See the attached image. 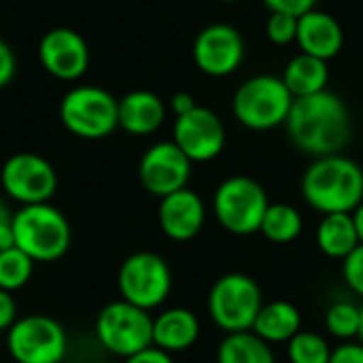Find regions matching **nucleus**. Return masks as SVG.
Returning a JSON list of instances; mask_svg holds the SVG:
<instances>
[{"label":"nucleus","instance_id":"dca6fc26","mask_svg":"<svg viewBox=\"0 0 363 363\" xmlns=\"http://www.w3.org/2000/svg\"><path fill=\"white\" fill-rule=\"evenodd\" d=\"M157 221L164 236L174 242H187L202 232L206 223V204L194 189H179L160 198Z\"/></svg>","mask_w":363,"mask_h":363},{"label":"nucleus","instance_id":"7ed1b4c3","mask_svg":"<svg viewBox=\"0 0 363 363\" xmlns=\"http://www.w3.org/2000/svg\"><path fill=\"white\" fill-rule=\"evenodd\" d=\"M15 247L34 259V264L57 262L70 249V223L62 211L45 204H28L13 213Z\"/></svg>","mask_w":363,"mask_h":363},{"label":"nucleus","instance_id":"2f4dec72","mask_svg":"<svg viewBox=\"0 0 363 363\" xmlns=\"http://www.w3.org/2000/svg\"><path fill=\"white\" fill-rule=\"evenodd\" d=\"M330 363H363L362 342H342L334 347Z\"/></svg>","mask_w":363,"mask_h":363},{"label":"nucleus","instance_id":"f8f14e48","mask_svg":"<svg viewBox=\"0 0 363 363\" xmlns=\"http://www.w3.org/2000/svg\"><path fill=\"white\" fill-rule=\"evenodd\" d=\"M225 128L219 115L206 106H196L174 119L172 143L189 157L191 164H206L225 149Z\"/></svg>","mask_w":363,"mask_h":363},{"label":"nucleus","instance_id":"58836bf2","mask_svg":"<svg viewBox=\"0 0 363 363\" xmlns=\"http://www.w3.org/2000/svg\"><path fill=\"white\" fill-rule=\"evenodd\" d=\"M217 2H228L230 4V2H238V0H217Z\"/></svg>","mask_w":363,"mask_h":363},{"label":"nucleus","instance_id":"f257e3e1","mask_svg":"<svg viewBox=\"0 0 363 363\" xmlns=\"http://www.w3.org/2000/svg\"><path fill=\"white\" fill-rule=\"evenodd\" d=\"M285 128L289 140L313 157L342 153L353 136V121L347 102L328 89L296 98Z\"/></svg>","mask_w":363,"mask_h":363},{"label":"nucleus","instance_id":"412c9836","mask_svg":"<svg viewBox=\"0 0 363 363\" xmlns=\"http://www.w3.org/2000/svg\"><path fill=\"white\" fill-rule=\"evenodd\" d=\"M317 247L330 259H345L349 257L359 245V234L353 221V213H332L321 215L317 225Z\"/></svg>","mask_w":363,"mask_h":363},{"label":"nucleus","instance_id":"f03ea898","mask_svg":"<svg viewBox=\"0 0 363 363\" xmlns=\"http://www.w3.org/2000/svg\"><path fill=\"white\" fill-rule=\"evenodd\" d=\"M300 189L319 215L353 213L363 202V168L342 153L315 157L302 174Z\"/></svg>","mask_w":363,"mask_h":363},{"label":"nucleus","instance_id":"72a5a7b5","mask_svg":"<svg viewBox=\"0 0 363 363\" xmlns=\"http://www.w3.org/2000/svg\"><path fill=\"white\" fill-rule=\"evenodd\" d=\"M15 247V236H13V213L9 206L0 200V251Z\"/></svg>","mask_w":363,"mask_h":363},{"label":"nucleus","instance_id":"9d476101","mask_svg":"<svg viewBox=\"0 0 363 363\" xmlns=\"http://www.w3.org/2000/svg\"><path fill=\"white\" fill-rule=\"evenodd\" d=\"M6 349L15 363H60L66 359V330L47 315L17 319L6 332Z\"/></svg>","mask_w":363,"mask_h":363},{"label":"nucleus","instance_id":"c85d7f7f","mask_svg":"<svg viewBox=\"0 0 363 363\" xmlns=\"http://www.w3.org/2000/svg\"><path fill=\"white\" fill-rule=\"evenodd\" d=\"M342 279L347 287L363 300V245L342 259Z\"/></svg>","mask_w":363,"mask_h":363},{"label":"nucleus","instance_id":"6e6552de","mask_svg":"<svg viewBox=\"0 0 363 363\" xmlns=\"http://www.w3.org/2000/svg\"><path fill=\"white\" fill-rule=\"evenodd\" d=\"M117 287L121 300L151 313L168 300L172 291V270L162 255L138 251L119 266Z\"/></svg>","mask_w":363,"mask_h":363},{"label":"nucleus","instance_id":"6ab92c4d","mask_svg":"<svg viewBox=\"0 0 363 363\" xmlns=\"http://www.w3.org/2000/svg\"><path fill=\"white\" fill-rule=\"evenodd\" d=\"M200 338V321L189 308H166L153 317V347L166 353H183Z\"/></svg>","mask_w":363,"mask_h":363},{"label":"nucleus","instance_id":"f3484780","mask_svg":"<svg viewBox=\"0 0 363 363\" xmlns=\"http://www.w3.org/2000/svg\"><path fill=\"white\" fill-rule=\"evenodd\" d=\"M296 43L300 45L302 53L328 62L340 53L345 45V32L334 15L313 9L306 15L298 17Z\"/></svg>","mask_w":363,"mask_h":363},{"label":"nucleus","instance_id":"a211bd4d","mask_svg":"<svg viewBox=\"0 0 363 363\" xmlns=\"http://www.w3.org/2000/svg\"><path fill=\"white\" fill-rule=\"evenodd\" d=\"M166 119L164 100L149 89H134L119 98V128L132 136H149Z\"/></svg>","mask_w":363,"mask_h":363},{"label":"nucleus","instance_id":"aec40b11","mask_svg":"<svg viewBox=\"0 0 363 363\" xmlns=\"http://www.w3.org/2000/svg\"><path fill=\"white\" fill-rule=\"evenodd\" d=\"M300 330H302V313L296 304L287 300L266 302L251 328V332L257 334L262 340H266L270 347L287 345Z\"/></svg>","mask_w":363,"mask_h":363},{"label":"nucleus","instance_id":"bb28decb","mask_svg":"<svg viewBox=\"0 0 363 363\" xmlns=\"http://www.w3.org/2000/svg\"><path fill=\"white\" fill-rule=\"evenodd\" d=\"M359 325H362V306L349 300H338L325 311V330L342 342H351L353 338H357Z\"/></svg>","mask_w":363,"mask_h":363},{"label":"nucleus","instance_id":"393cba45","mask_svg":"<svg viewBox=\"0 0 363 363\" xmlns=\"http://www.w3.org/2000/svg\"><path fill=\"white\" fill-rule=\"evenodd\" d=\"M34 272V259L21 249L11 247L0 251V289L13 294L28 285Z\"/></svg>","mask_w":363,"mask_h":363},{"label":"nucleus","instance_id":"0eeeda50","mask_svg":"<svg viewBox=\"0 0 363 363\" xmlns=\"http://www.w3.org/2000/svg\"><path fill=\"white\" fill-rule=\"evenodd\" d=\"M291 104L294 96L281 77L257 74L236 89L232 111L240 125L255 132H266L285 125Z\"/></svg>","mask_w":363,"mask_h":363},{"label":"nucleus","instance_id":"423d86ee","mask_svg":"<svg viewBox=\"0 0 363 363\" xmlns=\"http://www.w3.org/2000/svg\"><path fill=\"white\" fill-rule=\"evenodd\" d=\"M268 206L270 200L264 185L245 174L223 179L213 196L217 223L234 236L257 234Z\"/></svg>","mask_w":363,"mask_h":363},{"label":"nucleus","instance_id":"ea45409f","mask_svg":"<svg viewBox=\"0 0 363 363\" xmlns=\"http://www.w3.org/2000/svg\"><path fill=\"white\" fill-rule=\"evenodd\" d=\"M60 363H77V362H66V359H64V362H60Z\"/></svg>","mask_w":363,"mask_h":363},{"label":"nucleus","instance_id":"20e7f679","mask_svg":"<svg viewBox=\"0 0 363 363\" xmlns=\"http://www.w3.org/2000/svg\"><path fill=\"white\" fill-rule=\"evenodd\" d=\"M60 121L77 138H106L119 128V100L104 87L74 85L62 96Z\"/></svg>","mask_w":363,"mask_h":363},{"label":"nucleus","instance_id":"4be33fe9","mask_svg":"<svg viewBox=\"0 0 363 363\" xmlns=\"http://www.w3.org/2000/svg\"><path fill=\"white\" fill-rule=\"evenodd\" d=\"M281 79L296 100V98H304V96L323 91L330 81V68H328L325 60L300 53L287 64Z\"/></svg>","mask_w":363,"mask_h":363},{"label":"nucleus","instance_id":"b1692460","mask_svg":"<svg viewBox=\"0 0 363 363\" xmlns=\"http://www.w3.org/2000/svg\"><path fill=\"white\" fill-rule=\"evenodd\" d=\"M302 230H304V219L300 211L287 202H270L259 228L264 238L274 245L294 242L296 238H300Z\"/></svg>","mask_w":363,"mask_h":363},{"label":"nucleus","instance_id":"e433bc0d","mask_svg":"<svg viewBox=\"0 0 363 363\" xmlns=\"http://www.w3.org/2000/svg\"><path fill=\"white\" fill-rule=\"evenodd\" d=\"M353 221H355V228H357V234H359V240L363 245V202L353 211Z\"/></svg>","mask_w":363,"mask_h":363},{"label":"nucleus","instance_id":"ddd939ff","mask_svg":"<svg viewBox=\"0 0 363 363\" xmlns=\"http://www.w3.org/2000/svg\"><path fill=\"white\" fill-rule=\"evenodd\" d=\"M191 166L194 164L189 157L172 140H162L143 153L138 164V179L151 196L164 198L187 187Z\"/></svg>","mask_w":363,"mask_h":363},{"label":"nucleus","instance_id":"c9c22d12","mask_svg":"<svg viewBox=\"0 0 363 363\" xmlns=\"http://www.w3.org/2000/svg\"><path fill=\"white\" fill-rule=\"evenodd\" d=\"M196 106H198V104H196V98H194L189 91H177V94L170 98V108H172V113H174L177 117L189 113V111L196 108Z\"/></svg>","mask_w":363,"mask_h":363},{"label":"nucleus","instance_id":"2eb2a0df","mask_svg":"<svg viewBox=\"0 0 363 363\" xmlns=\"http://www.w3.org/2000/svg\"><path fill=\"white\" fill-rule=\"evenodd\" d=\"M194 62L208 77H228L245 60L242 34L230 23H211L194 40Z\"/></svg>","mask_w":363,"mask_h":363},{"label":"nucleus","instance_id":"5701e85b","mask_svg":"<svg viewBox=\"0 0 363 363\" xmlns=\"http://www.w3.org/2000/svg\"><path fill=\"white\" fill-rule=\"evenodd\" d=\"M217 363H277L272 347L257 334H225L217 347Z\"/></svg>","mask_w":363,"mask_h":363},{"label":"nucleus","instance_id":"9b49d317","mask_svg":"<svg viewBox=\"0 0 363 363\" xmlns=\"http://www.w3.org/2000/svg\"><path fill=\"white\" fill-rule=\"evenodd\" d=\"M0 185L4 194L21 206L45 204L55 196L57 174L51 162L43 155L21 151L2 164Z\"/></svg>","mask_w":363,"mask_h":363},{"label":"nucleus","instance_id":"a878e982","mask_svg":"<svg viewBox=\"0 0 363 363\" xmlns=\"http://www.w3.org/2000/svg\"><path fill=\"white\" fill-rule=\"evenodd\" d=\"M285 347L289 363H330L334 351L321 334L308 330H300Z\"/></svg>","mask_w":363,"mask_h":363},{"label":"nucleus","instance_id":"1a4fd4ad","mask_svg":"<svg viewBox=\"0 0 363 363\" xmlns=\"http://www.w3.org/2000/svg\"><path fill=\"white\" fill-rule=\"evenodd\" d=\"M96 336L108 353L128 359L153 347V317L149 311L117 300L100 311Z\"/></svg>","mask_w":363,"mask_h":363},{"label":"nucleus","instance_id":"7c9ffc66","mask_svg":"<svg viewBox=\"0 0 363 363\" xmlns=\"http://www.w3.org/2000/svg\"><path fill=\"white\" fill-rule=\"evenodd\" d=\"M15 72H17V57H15V51L11 49L9 43H4L0 38V89L6 87L13 79H15Z\"/></svg>","mask_w":363,"mask_h":363},{"label":"nucleus","instance_id":"39448f33","mask_svg":"<svg viewBox=\"0 0 363 363\" xmlns=\"http://www.w3.org/2000/svg\"><path fill=\"white\" fill-rule=\"evenodd\" d=\"M264 291L255 279L242 272L219 277L208 291V315L223 334L249 332L264 306Z\"/></svg>","mask_w":363,"mask_h":363},{"label":"nucleus","instance_id":"cd10ccee","mask_svg":"<svg viewBox=\"0 0 363 363\" xmlns=\"http://www.w3.org/2000/svg\"><path fill=\"white\" fill-rule=\"evenodd\" d=\"M266 34L274 45H289L298 36V17L287 13H272L266 23Z\"/></svg>","mask_w":363,"mask_h":363},{"label":"nucleus","instance_id":"f704fd0d","mask_svg":"<svg viewBox=\"0 0 363 363\" xmlns=\"http://www.w3.org/2000/svg\"><path fill=\"white\" fill-rule=\"evenodd\" d=\"M123 363H174V362H172V355H170V353H166V351H162V349H157V347H149V349H145V351H140V353H136V355L128 357Z\"/></svg>","mask_w":363,"mask_h":363},{"label":"nucleus","instance_id":"4468645a","mask_svg":"<svg viewBox=\"0 0 363 363\" xmlns=\"http://www.w3.org/2000/svg\"><path fill=\"white\" fill-rule=\"evenodd\" d=\"M38 62L57 81H79L89 68V47L72 28H51L38 43Z\"/></svg>","mask_w":363,"mask_h":363},{"label":"nucleus","instance_id":"c756f323","mask_svg":"<svg viewBox=\"0 0 363 363\" xmlns=\"http://www.w3.org/2000/svg\"><path fill=\"white\" fill-rule=\"evenodd\" d=\"M270 13H287L294 17H302L315 9L317 0H264Z\"/></svg>","mask_w":363,"mask_h":363},{"label":"nucleus","instance_id":"4c0bfd02","mask_svg":"<svg viewBox=\"0 0 363 363\" xmlns=\"http://www.w3.org/2000/svg\"><path fill=\"white\" fill-rule=\"evenodd\" d=\"M357 340L363 345V304H362V325H359V334H357Z\"/></svg>","mask_w":363,"mask_h":363},{"label":"nucleus","instance_id":"473e14b6","mask_svg":"<svg viewBox=\"0 0 363 363\" xmlns=\"http://www.w3.org/2000/svg\"><path fill=\"white\" fill-rule=\"evenodd\" d=\"M17 321V304L13 294L0 289V332H9Z\"/></svg>","mask_w":363,"mask_h":363}]
</instances>
